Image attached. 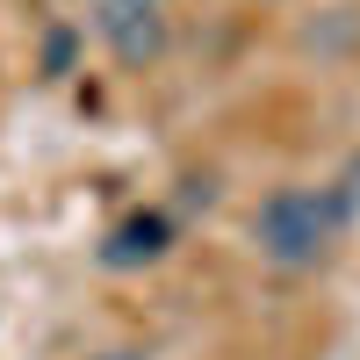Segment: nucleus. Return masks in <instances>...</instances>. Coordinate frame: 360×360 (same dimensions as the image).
<instances>
[{"label":"nucleus","instance_id":"f257e3e1","mask_svg":"<svg viewBox=\"0 0 360 360\" xmlns=\"http://www.w3.org/2000/svg\"><path fill=\"white\" fill-rule=\"evenodd\" d=\"M339 231H346V217H339L332 188H274V195L252 209V245H259V259L288 266V274L324 266L332 245H339Z\"/></svg>","mask_w":360,"mask_h":360},{"label":"nucleus","instance_id":"f03ea898","mask_svg":"<svg viewBox=\"0 0 360 360\" xmlns=\"http://www.w3.org/2000/svg\"><path fill=\"white\" fill-rule=\"evenodd\" d=\"M94 8H101L94 29L123 72H144L166 58V0H94Z\"/></svg>","mask_w":360,"mask_h":360},{"label":"nucleus","instance_id":"7ed1b4c3","mask_svg":"<svg viewBox=\"0 0 360 360\" xmlns=\"http://www.w3.org/2000/svg\"><path fill=\"white\" fill-rule=\"evenodd\" d=\"M166 245H173V217L166 209H137V217H123L108 231L101 259L108 266H152V259H166Z\"/></svg>","mask_w":360,"mask_h":360},{"label":"nucleus","instance_id":"20e7f679","mask_svg":"<svg viewBox=\"0 0 360 360\" xmlns=\"http://www.w3.org/2000/svg\"><path fill=\"white\" fill-rule=\"evenodd\" d=\"M332 202H339L346 224H360V159H346V173L332 180Z\"/></svg>","mask_w":360,"mask_h":360}]
</instances>
